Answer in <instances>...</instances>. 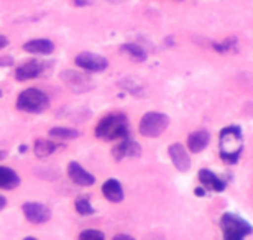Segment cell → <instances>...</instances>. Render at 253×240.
<instances>
[{
    "label": "cell",
    "instance_id": "cell-1",
    "mask_svg": "<svg viewBox=\"0 0 253 240\" xmlns=\"http://www.w3.org/2000/svg\"><path fill=\"white\" fill-rule=\"evenodd\" d=\"M244 151L242 129L237 125L225 127L219 135V153L225 163H237Z\"/></svg>",
    "mask_w": 253,
    "mask_h": 240
},
{
    "label": "cell",
    "instance_id": "cell-2",
    "mask_svg": "<svg viewBox=\"0 0 253 240\" xmlns=\"http://www.w3.org/2000/svg\"><path fill=\"white\" fill-rule=\"evenodd\" d=\"M126 132H128V120L124 114H110L104 117L95 127V137L107 142L124 139L126 137Z\"/></svg>",
    "mask_w": 253,
    "mask_h": 240
},
{
    "label": "cell",
    "instance_id": "cell-3",
    "mask_svg": "<svg viewBox=\"0 0 253 240\" xmlns=\"http://www.w3.org/2000/svg\"><path fill=\"white\" fill-rule=\"evenodd\" d=\"M220 229L224 234V240H244L253 231L250 222L234 212H225L220 217Z\"/></svg>",
    "mask_w": 253,
    "mask_h": 240
},
{
    "label": "cell",
    "instance_id": "cell-4",
    "mask_svg": "<svg viewBox=\"0 0 253 240\" xmlns=\"http://www.w3.org/2000/svg\"><path fill=\"white\" fill-rule=\"evenodd\" d=\"M49 107L48 96L37 88L25 89L17 99V109L22 112H28V114H40L44 112Z\"/></svg>",
    "mask_w": 253,
    "mask_h": 240
},
{
    "label": "cell",
    "instance_id": "cell-5",
    "mask_svg": "<svg viewBox=\"0 0 253 240\" xmlns=\"http://www.w3.org/2000/svg\"><path fill=\"white\" fill-rule=\"evenodd\" d=\"M168 125H169V117L166 114H161V112H148V114H145L141 117L138 130L143 137L156 139V137H160L168 129Z\"/></svg>",
    "mask_w": 253,
    "mask_h": 240
},
{
    "label": "cell",
    "instance_id": "cell-6",
    "mask_svg": "<svg viewBox=\"0 0 253 240\" xmlns=\"http://www.w3.org/2000/svg\"><path fill=\"white\" fill-rule=\"evenodd\" d=\"M74 63L78 68L89 71V73H102L109 68V61L100 54L95 53H89V51H84V53H79L76 56Z\"/></svg>",
    "mask_w": 253,
    "mask_h": 240
},
{
    "label": "cell",
    "instance_id": "cell-7",
    "mask_svg": "<svg viewBox=\"0 0 253 240\" xmlns=\"http://www.w3.org/2000/svg\"><path fill=\"white\" fill-rule=\"evenodd\" d=\"M61 79L64 81V84L68 86L71 91H74L76 94L87 93V91L95 88V84L92 83V79H90L89 76L78 73V71H64V73H61Z\"/></svg>",
    "mask_w": 253,
    "mask_h": 240
},
{
    "label": "cell",
    "instance_id": "cell-8",
    "mask_svg": "<svg viewBox=\"0 0 253 240\" xmlns=\"http://www.w3.org/2000/svg\"><path fill=\"white\" fill-rule=\"evenodd\" d=\"M23 216L32 224H44L51 219V211L38 202H25L22 206Z\"/></svg>",
    "mask_w": 253,
    "mask_h": 240
},
{
    "label": "cell",
    "instance_id": "cell-9",
    "mask_svg": "<svg viewBox=\"0 0 253 240\" xmlns=\"http://www.w3.org/2000/svg\"><path fill=\"white\" fill-rule=\"evenodd\" d=\"M68 176L78 186H92L95 183V178L76 161H71L68 165Z\"/></svg>",
    "mask_w": 253,
    "mask_h": 240
},
{
    "label": "cell",
    "instance_id": "cell-10",
    "mask_svg": "<svg viewBox=\"0 0 253 240\" xmlns=\"http://www.w3.org/2000/svg\"><path fill=\"white\" fill-rule=\"evenodd\" d=\"M44 71V64L42 61H27V63H23L22 66H18L17 71H15V78L17 81H28V79H35L38 78L40 74H42Z\"/></svg>",
    "mask_w": 253,
    "mask_h": 240
},
{
    "label": "cell",
    "instance_id": "cell-11",
    "mask_svg": "<svg viewBox=\"0 0 253 240\" xmlns=\"http://www.w3.org/2000/svg\"><path fill=\"white\" fill-rule=\"evenodd\" d=\"M168 153H169V158H171V161H173V165L178 168L181 173H186L191 168L189 155L181 144H173L168 148Z\"/></svg>",
    "mask_w": 253,
    "mask_h": 240
},
{
    "label": "cell",
    "instance_id": "cell-12",
    "mask_svg": "<svg viewBox=\"0 0 253 240\" xmlns=\"http://www.w3.org/2000/svg\"><path fill=\"white\" fill-rule=\"evenodd\" d=\"M114 158L115 160H124V158H135L141 155V148L140 145L133 140H124L122 144L114 148Z\"/></svg>",
    "mask_w": 253,
    "mask_h": 240
},
{
    "label": "cell",
    "instance_id": "cell-13",
    "mask_svg": "<svg viewBox=\"0 0 253 240\" xmlns=\"http://www.w3.org/2000/svg\"><path fill=\"white\" fill-rule=\"evenodd\" d=\"M197 178H199L201 185L206 188V190L209 191H215V192H222L225 190V183L220 180L219 176L214 175L211 170H201L199 175H197Z\"/></svg>",
    "mask_w": 253,
    "mask_h": 240
},
{
    "label": "cell",
    "instance_id": "cell-14",
    "mask_svg": "<svg viewBox=\"0 0 253 240\" xmlns=\"http://www.w3.org/2000/svg\"><path fill=\"white\" fill-rule=\"evenodd\" d=\"M23 49L32 54H51L54 51V43L46 38H37L25 43Z\"/></svg>",
    "mask_w": 253,
    "mask_h": 240
},
{
    "label": "cell",
    "instance_id": "cell-15",
    "mask_svg": "<svg viewBox=\"0 0 253 240\" xmlns=\"http://www.w3.org/2000/svg\"><path fill=\"white\" fill-rule=\"evenodd\" d=\"M209 140H211L209 132H206V130L192 132V134L188 137V148L192 153H201L206 150L207 145H209Z\"/></svg>",
    "mask_w": 253,
    "mask_h": 240
},
{
    "label": "cell",
    "instance_id": "cell-16",
    "mask_svg": "<svg viewBox=\"0 0 253 240\" xmlns=\"http://www.w3.org/2000/svg\"><path fill=\"white\" fill-rule=\"evenodd\" d=\"M102 194L110 202H122L124 201V188L117 180H107L102 185Z\"/></svg>",
    "mask_w": 253,
    "mask_h": 240
},
{
    "label": "cell",
    "instance_id": "cell-17",
    "mask_svg": "<svg viewBox=\"0 0 253 240\" xmlns=\"http://www.w3.org/2000/svg\"><path fill=\"white\" fill-rule=\"evenodd\" d=\"M20 185V176L12 168L0 166V190H15Z\"/></svg>",
    "mask_w": 253,
    "mask_h": 240
},
{
    "label": "cell",
    "instance_id": "cell-18",
    "mask_svg": "<svg viewBox=\"0 0 253 240\" xmlns=\"http://www.w3.org/2000/svg\"><path fill=\"white\" fill-rule=\"evenodd\" d=\"M120 51H122L124 54L128 56L130 59H133V61H145L146 58H148V54L145 53V49L140 47V45H136V43H125L120 47Z\"/></svg>",
    "mask_w": 253,
    "mask_h": 240
},
{
    "label": "cell",
    "instance_id": "cell-19",
    "mask_svg": "<svg viewBox=\"0 0 253 240\" xmlns=\"http://www.w3.org/2000/svg\"><path fill=\"white\" fill-rule=\"evenodd\" d=\"M56 148H58V145L54 144V142L43 140V139L37 140V142H35V145H33L35 155H37L38 158H46V156H49L51 153L56 151Z\"/></svg>",
    "mask_w": 253,
    "mask_h": 240
},
{
    "label": "cell",
    "instance_id": "cell-20",
    "mask_svg": "<svg viewBox=\"0 0 253 240\" xmlns=\"http://www.w3.org/2000/svg\"><path fill=\"white\" fill-rule=\"evenodd\" d=\"M49 135L53 139H59V140H74L79 137V132L74 129H68V127H54V129L49 130Z\"/></svg>",
    "mask_w": 253,
    "mask_h": 240
},
{
    "label": "cell",
    "instance_id": "cell-21",
    "mask_svg": "<svg viewBox=\"0 0 253 240\" xmlns=\"http://www.w3.org/2000/svg\"><path fill=\"white\" fill-rule=\"evenodd\" d=\"M74 206H76V211H78L81 216H92L94 214V207L90 206L87 197H78Z\"/></svg>",
    "mask_w": 253,
    "mask_h": 240
},
{
    "label": "cell",
    "instance_id": "cell-22",
    "mask_svg": "<svg viewBox=\"0 0 253 240\" xmlns=\"http://www.w3.org/2000/svg\"><path fill=\"white\" fill-rule=\"evenodd\" d=\"M79 240H104V234L95 229H87V231L81 232Z\"/></svg>",
    "mask_w": 253,
    "mask_h": 240
},
{
    "label": "cell",
    "instance_id": "cell-23",
    "mask_svg": "<svg viewBox=\"0 0 253 240\" xmlns=\"http://www.w3.org/2000/svg\"><path fill=\"white\" fill-rule=\"evenodd\" d=\"M230 47H235V42L234 40H225V42H222V45H215V49L220 51V53H227V51H230Z\"/></svg>",
    "mask_w": 253,
    "mask_h": 240
},
{
    "label": "cell",
    "instance_id": "cell-24",
    "mask_svg": "<svg viewBox=\"0 0 253 240\" xmlns=\"http://www.w3.org/2000/svg\"><path fill=\"white\" fill-rule=\"evenodd\" d=\"M13 64V59L10 58V56H2V58H0V66H12Z\"/></svg>",
    "mask_w": 253,
    "mask_h": 240
},
{
    "label": "cell",
    "instance_id": "cell-25",
    "mask_svg": "<svg viewBox=\"0 0 253 240\" xmlns=\"http://www.w3.org/2000/svg\"><path fill=\"white\" fill-rule=\"evenodd\" d=\"M114 240H135L133 237H130V236H126V234H119V236H115Z\"/></svg>",
    "mask_w": 253,
    "mask_h": 240
},
{
    "label": "cell",
    "instance_id": "cell-26",
    "mask_svg": "<svg viewBox=\"0 0 253 240\" xmlns=\"http://www.w3.org/2000/svg\"><path fill=\"white\" fill-rule=\"evenodd\" d=\"M7 45H8V40L5 38V37H2V35H0V49L5 48V47H7Z\"/></svg>",
    "mask_w": 253,
    "mask_h": 240
},
{
    "label": "cell",
    "instance_id": "cell-27",
    "mask_svg": "<svg viewBox=\"0 0 253 240\" xmlns=\"http://www.w3.org/2000/svg\"><path fill=\"white\" fill-rule=\"evenodd\" d=\"M5 206H7V199H5L3 196H0V211H2Z\"/></svg>",
    "mask_w": 253,
    "mask_h": 240
},
{
    "label": "cell",
    "instance_id": "cell-28",
    "mask_svg": "<svg viewBox=\"0 0 253 240\" xmlns=\"http://www.w3.org/2000/svg\"><path fill=\"white\" fill-rule=\"evenodd\" d=\"M107 2H112V3H122L125 0H107Z\"/></svg>",
    "mask_w": 253,
    "mask_h": 240
},
{
    "label": "cell",
    "instance_id": "cell-29",
    "mask_svg": "<svg viewBox=\"0 0 253 240\" xmlns=\"http://www.w3.org/2000/svg\"><path fill=\"white\" fill-rule=\"evenodd\" d=\"M196 194H197V196H202V194H204V191H202V190H196Z\"/></svg>",
    "mask_w": 253,
    "mask_h": 240
},
{
    "label": "cell",
    "instance_id": "cell-30",
    "mask_svg": "<svg viewBox=\"0 0 253 240\" xmlns=\"http://www.w3.org/2000/svg\"><path fill=\"white\" fill-rule=\"evenodd\" d=\"M23 240H37V239H33V237H25Z\"/></svg>",
    "mask_w": 253,
    "mask_h": 240
},
{
    "label": "cell",
    "instance_id": "cell-31",
    "mask_svg": "<svg viewBox=\"0 0 253 240\" xmlns=\"http://www.w3.org/2000/svg\"><path fill=\"white\" fill-rule=\"evenodd\" d=\"M5 156V151H0V158H3Z\"/></svg>",
    "mask_w": 253,
    "mask_h": 240
},
{
    "label": "cell",
    "instance_id": "cell-32",
    "mask_svg": "<svg viewBox=\"0 0 253 240\" xmlns=\"http://www.w3.org/2000/svg\"><path fill=\"white\" fill-rule=\"evenodd\" d=\"M0 97H2V91H0Z\"/></svg>",
    "mask_w": 253,
    "mask_h": 240
}]
</instances>
